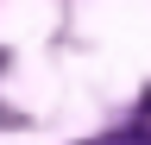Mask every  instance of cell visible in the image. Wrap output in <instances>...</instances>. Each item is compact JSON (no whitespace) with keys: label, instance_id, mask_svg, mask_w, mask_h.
Listing matches in <instances>:
<instances>
[{"label":"cell","instance_id":"obj_1","mask_svg":"<svg viewBox=\"0 0 151 145\" xmlns=\"http://www.w3.org/2000/svg\"><path fill=\"white\" fill-rule=\"evenodd\" d=\"M88 145H151V133H139V126H120V133H101Z\"/></svg>","mask_w":151,"mask_h":145}]
</instances>
